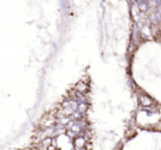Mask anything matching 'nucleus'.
Masks as SVG:
<instances>
[{
    "instance_id": "obj_5",
    "label": "nucleus",
    "mask_w": 161,
    "mask_h": 150,
    "mask_svg": "<svg viewBox=\"0 0 161 150\" xmlns=\"http://www.w3.org/2000/svg\"><path fill=\"white\" fill-rule=\"evenodd\" d=\"M87 109V104L86 103H79V112H81V114H83V112H85V110Z\"/></svg>"
},
{
    "instance_id": "obj_6",
    "label": "nucleus",
    "mask_w": 161,
    "mask_h": 150,
    "mask_svg": "<svg viewBox=\"0 0 161 150\" xmlns=\"http://www.w3.org/2000/svg\"><path fill=\"white\" fill-rule=\"evenodd\" d=\"M66 135H67V137H70V138H74V139L79 137V134L75 133V131H73L72 129L66 130Z\"/></svg>"
},
{
    "instance_id": "obj_7",
    "label": "nucleus",
    "mask_w": 161,
    "mask_h": 150,
    "mask_svg": "<svg viewBox=\"0 0 161 150\" xmlns=\"http://www.w3.org/2000/svg\"><path fill=\"white\" fill-rule=\"evenodd\" d=\"M52 146H54L55 148H58V139H56V138H52Z\"/></svg>"
},
{
    "instance_id": "obj_4",
    "label": "nucleus",
    "mask_w": 161,
    "mask_h": 150,
    "mask_svg": "<svg viewBox=\"0 0 161 150\" xmlns=\"http://www.w3.org/2000/svg\"><path fill=\"white\" fill-rule=\"evenodd\" d=\"M138 4V8H139V10L141 11V12H146L147 11V9L149 7H148V4L146 2V1H139V2H137Z\"/></svg>"
},
{
    "instance_id": "obj_2",
    "label": "nucleus",
    "mask_w": 161,
    "mask_h": 150,
    "mask_svg": "<svg viewBox=\"0 0 161 150\" xmlns=\"http://www.w3.org/2000/svg\"><path fill=\"white\" fill-rule=\"evenodd\" d=\"M85 145H86V140L83 136L77 137V138L74 139V146H75L76 149H83Z\"/></svg>"
},
{
    "instance_id": "obj_3",
    "label": "nucleus",
    "mask_w": 161,
    "mask_h": 150,
    "mask_svg": "<svg viewBox=\"0 0 161 150\" xmlns=\"http://www.w3.org/2000/svg\"><path fill=\"white\" fill-rule=\"evenodd\" d=\"M139 100H140V104L142 106H150L152 104V99L147 95H141L139 97Z\"/></svg>"
},
{
    "instance_id": "obj_1",
    "label": "nucleus",
    "mask_w": 161,
    "mask_h": 150,
    "mask_svg": "<svg viewBox=\"0 0 161 150\" xmlns=\"http://www.w3.org/2000/svg\"><path fill=\"white\" fill-rule=\"evenodd\" d=\"M88 85H87V83L83 82V81H79V83H76L75 85V91L76 92H79L82 93V94H84L85 92H87L88 91Z\"/></svg>"
},
{
    "instance_id": "obj_8",
    "label": "nucleus",
    "mask_w": 161,
    "mask_h": 150,
    "mask_svg": "<svg viewBox=\"0 0 161 150\" xmlns=\"http://www.w3.org/2000/svg\"><path fill=\"white\" fill-rule=\"evenodd\" d=\"M48 150H58V148H55L54 146H50L48 148Z\"/></svg>"
},
{
    "instance_id": "obj_9",
    "label": "nucleus",
    "mask_w": 161,
    "mask_h": 150,
    "mask_svg": "<svg viewBox=\"0 0 161 150\" xmlns=\"http://www.w3.org/2000/svg\"><path fill=\"white\" fill-rule=\"evenodd\" d=\"M86 148H87V150H92V145H91V143H89V145H87V146H86Z\"/></svg>"
}]
</instances>
